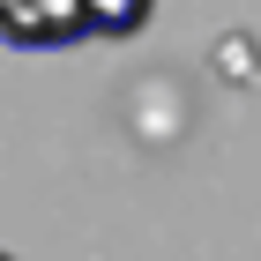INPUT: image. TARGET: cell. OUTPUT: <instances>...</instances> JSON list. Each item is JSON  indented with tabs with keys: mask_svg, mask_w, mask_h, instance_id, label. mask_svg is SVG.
<instances>
[{
	"mask_svg": "<svg viewBox=\"0 0 261 261\" xmlns=\"http://www.w3.org/2000/svg\"><path fill=\"white\" fill-rule=\"evenodd\" d=\"M0 261H15V254H0Z\"/></svg>",
	"mask_w": 261,
	"mask_h": 261,
	"instance_id": "6da1fadb",
	"label": "cell"
}]
</instances>
